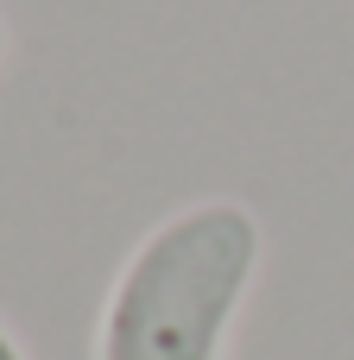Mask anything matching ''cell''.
Wrapping results in <instances>:
<instances>
[{
	"label": "cell",
	"instance_id": "1",
	"mask_svg": "<svg viewBox=\"0 0 354 360\" xmlns=\"http://www.w3.org/2000/svg\"><path fill=\"white\" fill-rule=\"evenodd\" d=\"M260 259L266 228L241 196L171 209L120 259L89 360H228Z\"/></svg>",
	"mask_w": 354,
	"mask_h": 360
},
{
	"label": "cell",
	"instance_id": "2",
	"mask_svg": "<svg viewBox=\"0 0 354 360\" xmlns=\"http://www.w3.org/2000/svg\"><path fill=\"white\" fill-rule=\"evenodd\" d=\"M0 360H32V354H25V348H19V335H13L6 323H0Z\"/></svg>",
	"mask_w": 354,
	"mask_h": 360
},
{
	"label": "cell",
	"instance_id": "3",
	"mask_svg": "<svg viewBox=\"0 0 354 360\" xmlns=\"http://www.w3.org/2000/svg\"><path fill=\"white\" fill-rule=\"evenodd\" d=\"M6 51H13V32H6V13H0V70H6Z\"/></svg>",
	"mask_w": 354,
	"mask_h": 360
}]
</instances>
